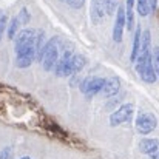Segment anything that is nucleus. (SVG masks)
Wrapping results in <instances>:
<instances>
[{
    "label": "nucleus",
    "instance_id": "22",
    "mask_svg": "<svg viewBox=\"0 0 159 159\" xmlns=\"http://www.w3.org/2000/svg\"><path fill=\"white\" fill-rule=\"evenodd\" d=\"M148 6H150V12L156 11V8H158V0H148Z\"/></svg>",
    "mask_w": 159,
    "mask_h": 159
},
{
    "label": "nucleus",
    "instance_id": "11",
    "mask_svg": "<svg viewBox=\"0 0 159 159\" xmlns=\"http://www.w3.org/2000/svg\"><path fill=\"white\" fill-rule=\"evenodd\" d=\"M124 11H125V26H127V30L133 31V26H134V0H127Z\"/></svg>",
    "mask_w": 159,
    "mask_h": 159
},
{
    "label": "nucleus",
    "instance_id": "14",
    "mask_svg": "<svg viewBox=\"0 0 159 159\" xmlns=\"http://www.w3.org/2000/svg\"><path fill=\"white\" fill-rule=\"evenodd\" d=\"M19 31H20V23H19L17 17H12L11 22H9V25H8V39L12 40V39L17 36Z\"/></svg>",
    "mask_w": 159,
    "mask_h": 159
},
{
    "label": "nucleus",
    "instance_id": "2",
    "mask_svg": "<svg viewBox=\"0 0 159 159\" xmlns=\"http://www.w3.org/2000/svg\"><path fill=\"white\" fill-rule=\"evenodd\" d=\"M59 48H60V40L57 36L51 37L42 50V56H40V63L43 66L45 71H51L54 70L57 60H59Z\"/></svg>",
    "mask_w": 159,
    "mask_h": 159
},
{
    "label": "nucleus",
    "instance_id": "5",
    "mask_svg": "<svg viewBox=\"0 0 159 159\" xmlns=\"http://www.w3.org/2000/svg\"><path fill=\"white\" fill-rule=\"evenodd\" d=\"M104 77L99 76H87L82 82H80V91L87 96H94L98 93H101L102 87H104Z\"/></svg>",
    "mask_w": 159,
    "mask_h": 159
},
{
    "label": "nucleus",
    "instance_id": "24",
    "mask_svg": "<svg viewBox=\"0 0 159 159\" xmlns=\"http://www.w3.org/2000/svg\"><path fill=\"white\" fill-rule=\"evenodd\" d=\"M20 159H31L30 156H23V158H20Z\"/></svg>",
    "mask_w": 159,
    "mask_h": 159
},
{
    "label": "nucleus",
    "instance_id": "12",
    "mask_svg": "<svg viewBox=\"0 0 159 159\" xmlns=\"http://www.w3.org/2000/svg\"><path fill=\"white\" fill-rule=\"evenodd\" d=\"M141 36H142V30L141 26L138 25L134 28V37H133V47H131V54H130V60L134 63L136 59H138V54L141 50Z\"/></svg>",
    "mask_w": 159,
    "mask_h": 159
},
{
    "label": "nucleus",
    "instance_id": "25",
    "mask_svg": "<svg viewBox=\"0 0 159 159\" xmlns=\"http://www.w3.org/2000/svg\"><path fill=\"white\" fill-rule=\"evenodd\" d=\"M2 14H3V11H2V9H0V16H2Z\"/></svg>",
    "mask_w": 159,
    "mask_h": 159
},
{
    "label": "nucleus",
    "instance_id": "4",
    "mask_svg": "<svg viewBox=\"0 0 159 159\" xmlns=\"http://www.w3.org/2000/svg\"><path fill=\"white\" fill-rule=\"evenodd\" d=\"M133 113H134V105L133 104H124V105H120L117 110H114L110 114V125L111 127H117V125H122V124L131 120Z\"/></svg>",
    "mask_w": 159,
    "mask_h": 159
},
{
    "label": "nucleus",
    "instance_id": "23",
    "mask_svg": "<svg viewBox=\"0 0 159 159\" xmlns=\"http://www.w3.org/2000/svg\"><path fill=\"white\" fill-rule=\"evenodd\" d=\"M150 159H159V150L156 153H153V155H150Z\"/></svg>",
    "mask_w": 159,
    "mask_h": 159
},
{
    "label": "nucleus",
    "instance_id": "17",
    "mask_svg": "<svg viewBox=\"0 0 159 159\" xmlns=\"http://www.w3.org/2000/svg\"><path fill=\"white\" fill-rule=\"evenodd\" d=\"M152 63H153V70L156 73V77H159V47L152 48Z\"/></svg>",
    "mask_w": 159,
    "mask_h": 159
},
{
    "label": "nucleus",
    "instance_id": "1",
    "mask_svg": "<svg viewBox=\"0 0 159 159\" xmlns=\"http://www.w3.org/2000/svg\"><path fill=\"white\" fill-rule=\"evenodd\" d=\"M134 65H136V71L139 77L145 84L156 82L158 77H156V73L152 63V33L148 30H145V33H142L141 36V50H139Z\"/></svg>",
    "mask_w": 159,
    "mask_h": 159
},
{
    "label": "nucleus",
    "instance_id": "21",
    "mask_svg": "<svg viewBox=\"0 0 159 159\" xmlns=\"http://www.w3.org/2000/svg\"><path fill=\"white\" fill-rule=\"evenodd\" d=\"M71 8H74V9H79V8H82L84 6V3H85V0H65Z\"/></svg>",
    "mask_w": 159,
    "mask_h": 159
},
{
    "label": "nucleus",
    "instance_id": "10",
    "mask_svg": "<svg viewBox=\"0 0 159 159\" xmlns=\"http://www.w3.org/2000/svg\"><path fill=\"white\" fill-rule=\"evenodd\" d=\"M159 150V139H152V138H144L139 142V152L144 155H153Z\"/></svg>",
    "mask_w": 159,
    "mask_h": 159
},
{
    "label": "nucleus",
    "instance_id": "3",
    "mask_svg": "<svg viewBox=\"0 0 159 159\" xmlns=\"http://www.w3.org/2000/svg\"><path fill=\"white\" fill-rule=\"evenodd\" d=\"M136 130L139 134L147 136L158 128V117L150 111H141L136 117Z\"/></svg>",
    "mask_w": 159,
    "mask_h": 159
},
{
    "label": "nucleus",
    "instance_id": "16",
    "mask_svg": "<svg viewBox=\"0 0 159 159\" xmlns=\"http://www.w3.org/2000/svg\"><path fill=\"white\" fill-rule=\"evenodd\" d=\"M117 6H119L117 0H104V8H105V14H108V16H113V14L116 12Z\"/></svg>",
    "mask_w": 159,
    "mask_h": 159
},
{
    "label": "nucleus",
    "instance_id": "7",
    "mask_svg": "<svg viewBox=\"0 0 159 159\" xmlns=\"http://www.w3.org/2000/svg\"><path fill=\"white\" fill-rule=\"evenodd\" d=\"M124 30H125V11H124V6H117L116 20H114V26H113V40L116 43H119L122 40Z\"/></svg>",
    "mask_w": 159,
    "mask_h": 159
},
{
    "label": "nucleus",
    "instance_id": "9",
    "mask_svg": "<svg viewBox=\"0 0 159 159\" xmlns=\"http://www.w3.org/2000/svg\"><path fill=\"white\" fill-rule=\"evenodd\" d=\"M90 14H91V22H93V25H98V23L102 20V17L105 16L104 0H91Z\"/></svg>",
    "mask_w": 159,
    "mask_h": 159
},
{
    "label": "nucleus",
    "instance_id": "6",
    "mask_svg": "<svg viewBox=\"0 0 159 159\" xmlns=\"http://www.w3.org/2000/svg\"><path fill=\"white\" fill-rule=\"evenodd\" d=\"M71 59H73V51L66 50L63 54L59 57L56 66H54V73L59 77H68L71 76Z\"/></svg>",
    "mask_w": 159,
    "mask_h": 159
},
{
    "label": "nucleus",
    "instance_id": "15",
    "mask_svg": "<svg viewBox=\"0 0 159 159\" xmlns=\"http://www.w3.org/2000/svg\"><path fill=\"white\" fill-rule=\"evenodd\" d=\"M136 8H138V12L139 16L145 17L150 14V6H148V0H136Z\"/></svg>",
    "mask_w": 159,
    "mask_h": 159
},
{
    "label": "nucleus",
    "instance_id": "13",
    "mask_svg": "<svg viewBox=\"0 0 159 159\" xmlns=\"http://www.w3.org/2000/svg\"><path fill=\"white\" fill-rule=\"evenodd\" d=\"M85 65H87V59L82 54H73V59H71V76L77 74Z\"/></svg>",
    "mask_w": 159,
    "mask_h": 159
},
{
    "label": "nucleus",
    "instance_id": "8",
    "mask_svg": "<svg viewBox=\"0 0 159 159\" xmlns=\"http://www.w3.org/2000/svg\"><path fill=\"white\" fill-rule=\"evenodd\" d=\"M119 90H120V79L116 77V76H111V77L104 80V87H102L101 91L104 93L105 98H111V96L117 94Z\"/></svg>",
    "mask_w": 159,
    "mask_h": 159
},
{
    "label": "nucleus",
    "instance_id": "20",
    "mask_svg": "<svg viewBox=\"0 0 159 159\" xmlns=\"http://www.w3.org/2000/svg\"><path fill=\"white\" fill-rule=\"evenodd\" d=\"M6 26H8V19H6L5 14H2V16H0V40H2V36H3Z\"/></svg>",
    "mask_w": 159,
    "mask_h": 159
},
{
    "label": "nucleus",
    "instance_id": "19",
    "mask_svg": "<svg viewBox=\"0 0 159 159\" xmlns=\"http://www.w3.org/2000/svg\"><path fill=\"white\" fill-rule=\"evenodd\" d=\"M12 156H14V153H12V148H11V147L2 148V152H0V159H12Z\"/></svg>",
    "mask_w": 159,
    "mask_h": 159
},
{
    "label": "nucleus",
    "instance_id": "18",
    "mask_svg": "<svg viewBox=\"0 0 159 159\" xmlns=\"http://www.w3.org/2000/svg\"><path fill=\"white\" fill-rule=\"evenodd\" d=\"M16 17H17V20H19L20 26L26 25V23L30 22V19H31V16H30V12H28V9H26V8H22V9H20V12H19Z\"/></svg>",
    "mask_w": 159,
    "mask_h": 159
}]
</instances>
